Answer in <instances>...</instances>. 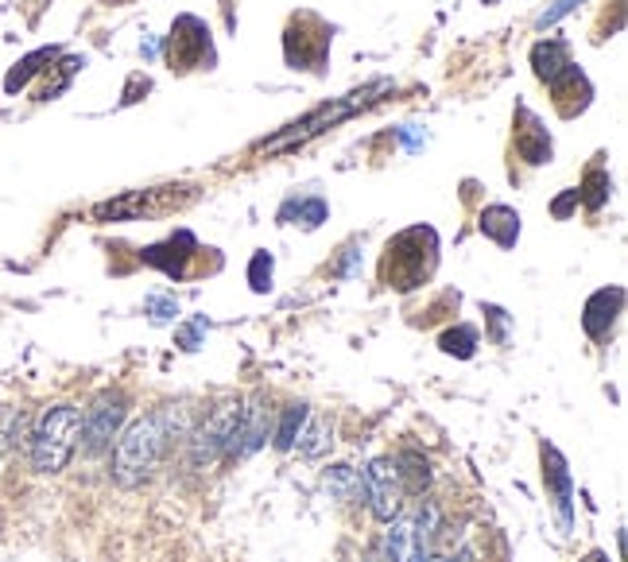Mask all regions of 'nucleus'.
Returning a JSON list of instances; mask_svg holds the SVG:
<instances>
[{
	"mask_svg": "<svg viewBox=\"0 0 628 562\" xmlns=\"http://www.w3.org/2000/svg\"><path fill=\"white\" fill-rule=\"evenodd\" d=\"M620 303H625V291L620 288H605L598 291L590 303H586V315H582V327L590 337H605L613 327V318L620 315Z\"/></svg>",
	"mask_w": 628,
	"mask_h": 562,
	"instance_id": "nucleus-10",
	"label": "nucleus"
},
{
	"mask_svg": "<svg viewBox=\"0 0 628 562\" xmlns=\"http://www.w3.org/2000/svg\"><path fill=\"white\" fill-rule=\"evenodd\" d=\"M531 66H536L539 82H547V86L563 82L566 74L574 71L571 51H566V43H559V39H547V43H536V51H531Z\"/></svg>",
	"mask_w": 628,
	"mask_h": 562,
	"instance_id": "nucleus-12",
	"label": "nucleus"
},
{
	"mask_svg": "<svg viewBox=\"0 0 628 562\" xmlns=\"http://www.w3.org/2000/svg\"><path fill=\"white\" fill-rule=\"evenodd\" d=\"M586 562H605V554H601V551H593V554H586Z\"/></svg>",
	"mask_w": 628,
	"mask_h": 562,
	"instance_id": "nucleus-31",
	"label": "nucleus"
},
{
	"mask_svg": "<svg viewBox=\"0 0 628 562\" xmlns=\"http://www.w3.org/2000/svg\"><path fill=\"white\" fill-rule=\"evenodd\" d=\"M128 416V399L120 392H101L90 404V411L82 416V450L86 454H101L110 450L113 438L120 435V423Z\"/></svg>",
	"mask_w": 628,
	"mask_h": 562,
	"instance_id": "nucleus-5",
	"label": "nucleus"
},
{
	"mask_svg": "<svg viewBox=\"0 0 628 562\" xmlns=\"http://www.w3.org/2000/svg\"><path fill=\"white\" fill-rule=\"evenodd\" d=\"M605 199H610V175L601 171V167H593V171L586 175L582 191H578V202H586L590 209H601Z\"/></svg>",
	"mask_w": 628,
	"mask_h": 562,
	"instance_id": "nucleus-23",
	"label": "nucleus"
},
{
	"mask_svg": "<svg viewBox=\"0 0 628 562\" xmlns=\"http://www.w3.org/2000/svg\"><path fill=\"white\" fill-rule=\"evenodd\" d=\"M543 481L555 489L559 508H563V516H566V508H571V473H566L563 454H559L555 446H543Z\"/></svg>",
	"mask_w": 628,
	"mask_h": 562,
	"instance_id": "nucleus-17",
	"label": "nucleus"
},
{
	"mask_svg": "<svg viewBox=\"0 0 628 562\" xmlns=\"http://www.w3.org/2000/svg\"><path fill=\"white\" fill-rule=\"evenodd\" d=\"M206 59L209 63V31L202 28V20H194V36H182L179 24H175L171 31V63H179L182 71L194 63H202Z\"/></svg>",
	"mask_w": 628,
	"mask_h": 562,
	"instance_id": "nucleus-13",
	"label": "nucleus"
},
{
	"mask_svg": "<svg viewBox=\"0 0 628 562\" xmlns=\"http://www.w3.org/2000/svg\"><path fill=\"white\" fill-rule=\"evenodd\" d=\"M364 497H369V512H373L381 524H388V520H396L403 512V489L392 458L369 462V470H364Z\"/></svg>",
	"mask_w": 628,
	"mask_h": 562,
	"instance_id": "nucleus-6",
	"label": "nucleus"
},
{
	"mask_svg": "<svg viewBox=\"0 0 628 562\" xmlns=\"http://www.w3.org/2000/svg\"><path fill=\"white\" fill-rule=\"evenodd\" d=\"M364 562H392V559H388V554H384V547L376 544L373 551H369V559H364Z\"/></svg>",
	"mask_w": 628,
	"mask_h": 562,
	"instance_id": "nucleus-30",
	"label": "nucleus"
},
{
	"mask_svg": "<svg viewBox=\"0 0 628 562\" xmlns=\"http://www.w3.org/2000/svg\"><path fill=\"white\" fill-rule=\"evenodd\" d=\"M326 443H330V426H326V419H315L310 416L307 419V426H303V435H299V450L303 454H310V458H315V454H322L326 450Z\"/></svg>",
	"mask_w": 628,
	"mask_h": 562,
	"instance_id": "nucleus-22",
	"label": "nucleus"
},
{
	"mask_svg": "<svg viewBox=\"0 0 628 562\" xmlns=\"http://www.w3.org/2000/svg\"><path fill=\"white\" fill-rule=\"evenodd\" d=\"M427 544L431 539L419 532L415 516H403V512L396 520H388V532L381 535V547L392 562H423L427 559Z\"/></svg>",
	"mask_w": 628,
	"mask_h": 562,
	"instance_id": "nucleus-7",
	"label": "nucleus"
},
{
	"mask_svg": "<svg viewBox=\"0 0 628 562\" xmlns=\"http://www.w3.org/2000/svg\"><path fill=\"white\" fill-rule=\"evenodd\" d=\"M248 283H253V291H268V283H272V256L268 253L253 256V264H248Z\"/></svg>",
	"mask_w": 628,
	"mask_h": 562,
	"instance_id": "nucleus-25",
	"label": "nucleus"
},
{
	"mask_svg": "<svg viewBox=\"0 0 628 562\" xmlns=\"http://www.w3.org/2000/svg\"><path fill=\"white\" fill-rule=\"evenodd\" d=\"M299 218L295 226L303 229H315L319 221H326V202L322 199H310V202H287V206L280 209V221H292Z\"/></svg>",
	"mask_w": 628,
	"mask_h": 562,
	"instance_id": "nucleus-20",
	"label": "nucleus"
},
{
	"mask_svg": "<svg viewBox=\"0 0 628 562\" xmlns=\"http://www.w3.org/2000/svg\"><path fill=\"white\" fill-rule=\"evenodd\" d=\"M520 120L528 125V128H520V137H516L520 155H524L528 164H543V159H551V137H547V128L539 125L528 110H520Z\"/></svg>",
	"mask_w": 628,
	"mask_h": 562,
	"instance_id": "nucleus-16",
	"label": "nucleus"
},
{
	"mask_svg": "<svg viewBox=\"0 0 628 562\" xmlns=\"http://www.w3.org/2000/svg\"><path fill=\"white\" fill-rule=\"evenodd\" d=\"M384 86V82H381ZM381 86H373V90H364V93H349V101H342V105H334V110H319L315 117H307V120H299V125H292V132H283V137H275V140H268L265 148H283V144H292V140H307V137H315V132H322V125H334V120H342V117H349V113L357 110V105H364V98L369 93H376Z\"/></svg>",
	"mask_w": 628,
	"mask_h": 562,
	"instance_id": "nucleus-9",
	"label": "nucleus"
},
{
	"mask_svg": "<svg viewBox=\"0 0 628 562\" xmlns=\"http://www.w3.org/2000/svg\"><path fill=\"white\" fill-rule=\"evenodd\" d=\"M82 443V411L74 404H55L31 431V470L63 473Z\"/></svg>",
	"mask_w": 628,
	"mask_h": 562,
	"instance_id": "nucleus-2",
	"label": "nucleus"
},
{
	"mask_svg": "<svg viewBox=\"0 0 628 562\" xmlns=\"http://www.w3.org/2000/svg\"><path fill=\"white\" fill-rule=\"evenodd\" d=\"M152 310H159V315H155L159 322H167L171 315H179V307H175V303H167V299H152Z\"/></svg>",
	"mask_w": 628,
	"mask_h": 562,
	"instance_id": "nucleus-28",
	"label": "nucleus"
},
{
	"mask_svg": "<svg viewBox=\"0 0 628 562\" xmlns=\"http://www.w3.org/2000/svg\"><path fill=\"white\" fill-rule=\"evenodd\" d=\"M578 4H582V0H555V4H551V9H547L543 16H539V28H547V24H555V20H563L566 12L578 9Z\"/></svg>",
	"mask_w": 628,
	"mask_h": 562,
	"instance_id": "nucleus-26",
	"label": "nucleus"
},
{
	"mask_svg": "<svg viewBox=\"0 0 628 562\" xmlns=\"http://www.w3.org/2000/svg\"><path fill=\"white\" fill-rule=\"evenodd\" d=\"M482 233L489 237V241H497L501 248H512L520 237V214L509 206H489L482 214Z\"/></svg>",
	"mask_w": 628,
	"mask_h": 562,
	"instance_id": "nucleus-15",
	"label": "nucleus"
},
{
	"mask_svg": "<svg viewBox=\"0 0 628 562\" xmlns=\"http://www.w3.org/2000/svg\"><path fill=\"white\" fill-rule=\"evenodd\" d=\"M485 315L492 318V327H497V342H509V315L501 307H485Z\"/></svg>",
	"mask_w": 628,
	"mask_h": 562,
	"instance_id": "nucleus-27",
	"label": "nucleus"
},
{
	"mask_svg": "<svg viewBox=\"0 0 628 562\" xmlns=\"http://www.w3.org/2000/svg\"><path fill=\"white\" fill-rule=\"evenodd\" d=\"M268 435H272V416H268V408L256 399L253 408L241 411L238 435H233V443H229V458H248V454H256L260 446H265Z\"/></svg>",
	"mask_w": 628,
	"mask_h": 562,
	"instance_id": "nucleus-8",
	"label": "nucleus"
},
{
	"mask_svg": "<svg viewBox=\"0 0 628 562\" xmlns=\"http://www.w3.org/2000/svg\"><path fill=\"white\" fill-rule=\"evenodd\" d=\"M241 411H245L241 408V399H226V404H218L198 426H191V435L187 438H191V462L198 465V470H209L218 458L229 454V443L238 435Z\"/></svg>",
	"mask_w": 628,
	"mask_h": 562,
	"instance_id": "nucleus-4",
	"label": "nucleus"
},
{
	"mask_svg": "<svg viewBox=\"0 0 628 562\" xmlns=\"http://www.w3.org/2000/svg\"><path fill=\"white\" fill-rule=\"evenodd\" d=\"M392 465H396V477H400L403 497H423V489L431 485V462L427 458L415 454V450H403Z\"/></svg>",
	"mask_w": 628,
	"mask_h": 562,
	"instance_id": "nucleus-14",
	"label": "nucleus"
},
{
	"mask_svg": "<svg viewBox=\"0 0 628 562\" xmlns=\"http://www.w3.org/2000/svg\"><path fill=\"white\" fill-rule=\"evenodd\" d=\"M194 237L187 233V229H179V233L167 241V245H152L144 248V260L155 264V268H164L167 276H182L187 272V256H194Z\"/></svg>",
	"mask_w": 628,
	"mask_h": 562,
	"instance_id": "nucleus-11",
	"label": "nucleus"
},
{
	"mask_svg": "<svg viewBox=\"0 0 628 562\" xmlns=\"http://www.w3.org/2000/svg\"><path fill=\"white\" fill-rule=\"evenodd\" d=\"M574 202H578V191H571V194H566V199H559V202H555V218H566Z\"/></svg>",
	"mask_w": 628,
	"mask_h": 562,
	"instance_id": "nucleus-29",
	"label": "nucleus"
},
{
	"mask_svg": "<svg viewBox=\"0 0 628 562\" xmlns=\"http://www.w3.org/2000/svg\"><path fill=\"white\" fill-rule=\"evenodd\" d=\"M443 354H454V357H474V345H477V330L474 327H454L447 334L438 337Z\"/></svg>",
	"mask_w": 628,
	"mask_h": 562,
	"instance_id": "nucleus-21",
	"label": "nucleus"
},
{
	"mask_svg": "<svg viewBox=\"0 0 628 562\" xmlns=\"http://www.w3.org/2000/svg\"><path fill=\"white\" fill-rule=\"evenodd\" d=\"M423 562H450V559H431V554H427V559H423Z\"/></svg>",
	"mask_w": 628,
	"mask_h": 562,
	"instance_id": "nucleus-32",
	"label": "nucleus"
},
{
	"mask_svg": "<svg viewBox=\"0 0 628 562\" xmlns=\"http://www.w3.org/2000/svg\"><path fill=\"white\" fill-rule=\"evenodd\" d=\"M435 253H438V241H435V229H403L396 241L388 245V256L381 264V276L388 288H400L411 291L415 283H423L435 268Z\"/></svg>",
	"mask_w": 628,
	"mask_h": 562,
	"instance_id": "nucleus-3",
	"label": "nucleus"
},
{
	"mask_svg": "<svg viewBox=\"0 0 628 562\" xmlns=\"http://www.w3.org/2000/svg\"><path fill=\"white\" fill-rule=\"evenodd\" d=\"M307 419H310L307 404H287L283 416H280V426H275V450H295V443H299Z\"/></svg>",
	"mask_w": 628,
	"mask_h": 562,
	"instance_id": "nucleus-18",
	"label": "nucleus"
},
{
	"mask_svg": "<svg viewBox=\"0 0 628 562\" xmlns=\"http://www.w3.org/2000/svg\"><path fill=\"white\" fill-rule=\"evenodd\" d=\"M55 59H59V47H43V51H31V55L20 59L16 71H12L9 78H4V90H9V93L24 90V86H28L31 78H36L39 71H43V63H55Z\"/></svg>",
	"mask_w": 628,
	"mask_h": 562,
	"instance_id": "nucleus-19",
	"label": "nucleus"
},
{
	"mask_svg": "<svg viewBox=\"0 0 628 562\" xmlns=\"http://www.w3.org/2000/svg\"><path fill=\"white\" fill-rule=\"evenodd\" d=\"M326 485L342 500H349V497H357V493H361V477L354 473V465H334V470L326 473Z\"/></svg>",
	"mask_w": 628,
	"mask_h": 562,
	"instance_id": "nucleus-24",
	"label": "nucleus"
},
{
	"mask_svg": "<svg viewBox=\"0 0 628 562\" xmlns=\"http://www.w3.org/2000/svg\"><path fill=\"white\" fill-rule=\"evenodd\" d=\"M179 435H191V416L187 408H159L152 416L137 419V423L120 431L117 443H113V481L120 489H137L155 473V465L164 462L167 443Z\"/></svg>",
	"mask_w": 628,
	"mask_h": 562,
	"instance_id": "nucleus-1",
	"label": "nucleus"
}]
</instances>
